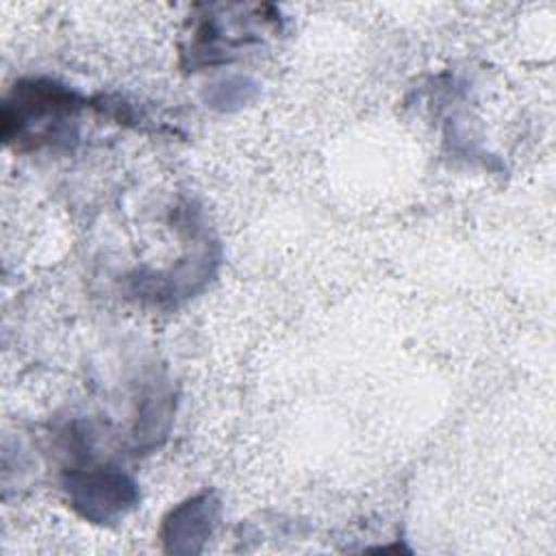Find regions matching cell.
<instances>
[{
    "mask_svg": "<svg viewBox=\"0 0 556 556\" xmlns=\"http://www.w3.org/2000/svg\"><path fill=\"white\" fill-rule=\"evenodd\" d=\"M78 106V96L54 80H20L2 106V137L15 148H37L56 139Z\"/></svg>",
    "mask_w": 556,
    "mask_h": 556,
    "instance_id": "obj_1",
    "label": "cell"
},
{
    "mask_svg": "<svg viewBox=\"0 0 556 556\" xmlns=\"http://www.w3.org/2000/svg\"><path fill=\"white\" fill-rule=\"evenodd\" d=\"M72 506L91 521H113L137 502L135 482L115 469H74L65 478Z\"/></svg>",
    "mask_w": 556,
    "mask_h": 556,
    "instance_id": "obj_2",
    "label": "cell"
},
{
    "mask_svg": "<svg viewBox=\"0 0 556 556\" xmlns=\"http://www.w3.org/2000/svg\"><path fill=\"white\" fill-rule=\"evenodd\" d=\"M219 513V502L211 493L195 495L176 506L163 523V541L172 552H198L211 534Z\"/></svg>",
    "mask_w": 556,
    "mask_h": 556,
    "instance_id": "obj_3",
    "label": "cell"
}]
</instances>
